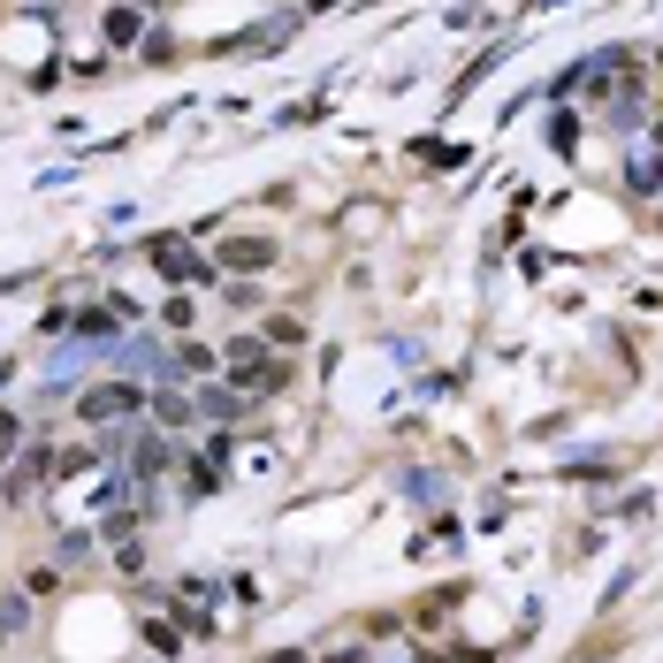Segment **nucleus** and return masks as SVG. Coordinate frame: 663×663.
<instances>
[{
    "mask_svg": "<svg viewBox=\"0 0 663 663\" xmlns=\"http://www.w3.org/2000/svg\"><path fill=\"white\" fill-rule=\"evenodd\" d=\"M221 359H229L237 397H244V390H252V397H267V390H282V382H290V367H282V359H267V344H259V336H229V352H221Z\"/></svg>",
    "mask_w": 663,
    "mask_h": 663,
    "instance_id": "f257e3e1",
    "label": "nucleus"
},
{
    "mask_svg": "<svg viewBox=\"0 0 663 663\" xmlns=\"http://www.w3.org/2000/svg\"><path fill=\"white\" fill-rule=\"evenodd\" d=\"M153 397L138 390V382H100V390H85L77 397V412H85V428H123L130 412H145Z\"/></svg>",
    "mask_w": 663,
    "mask_h": 663,
    "instance_id": "f03ea898",
    "label": "nucleus"
},
{
    "mask_svg": "<svg viewBox=\"0 0 663 663\" xmlns=\"http://www.w3.org/2000/svg\"><path fill=\"white\" fill-rule=\"evenodd\" d=\"M145 252H153V267H161V275H176V282H206V259H199L183 237H176V244H168V237H153Z\"/></svg>",
    "mask_w": 663,
    "mask_h": 663,
    "instance_id": "7ed1b4c3",
    "label": "nucleus"
},
{
    "mask_svg": "<svg viewBox=\"0 0 663 663\" xmlns=\"http://www.w3.org/2000/svg\"><path fill=\"white\" fill-rule=\"evenodd\" d=\"M100 39H107V47L123 54V47H138V39H145V16L130 9V0H107V16H100Z\"/></svg>",
    "mask_w": 663,
    "mask_h": 663,
    "instance_id": "20e7f679",
    "label": "nucleus"
},
{
    "mask_svg": "<svg viewBox=\"0 0 663 663\" xmlns=\"http://www.w3.org/2000/svg\"><path fill=\"white\" fill-rule=\"evenodd\" d=\"M107 359H115V367H123V374H161V367H168V359H161V344H153V336H123V352H115V344H107Z\"/></svg>",
    "mask_w": 663,
    "mask_h": 663,
    "instance_id": "39448f33",
    "label": "nucleus"
},
{
    "mask_svg": "<svg viewBox=\"0 0 663 663\" xmlns=\"http://www.w3.org/2000/svg\"><path fill=\"white\" fill-rule=\"evenodd\" d=\"M199 420V397H183V390H161L153 397V428H168V435H183Z\"/></svg>",
    "mask_w": 663,
    "mask_h": 663,
    "instance_id": "423d86ee",
    "label": "nucleus"
},
{
    "mask_svg": "<svg viewBox=\"0 0 663 663\" xmlns=\"http://www.w3.org/2000/svg\"><path fill=\"white\" fill-rule=\"evenodd\" d=\"M221 259H229V267H267L275 244H267V237H244V244H221Z\"/></svg>",
    "mask_w": 663,
    "mask_h": 663,
    "instance_id": "0eeeda50",
    "label": "nucleus"
},
{
    "mask_svg": "<svg viewBox=\"0 0 663 663\" xmlns=\"http://www.w3.org/2000/svg\"><path fill=\"white\" fill-rule=\"evenodd\" d=\"M176 367H183V374H214V367H221V352H206V344H191V336H183V344H176Z\"/></svg>",
    "mask_w": 663,
    "mask_h": 663,
    "instance_id": "6e6552de",
    "label": "nucleus"
},
{
    "mask_svg": "<svg viewBox=\"0 0 663 663\" xmlns=\"http://www.w3.org/2000/svg\"><path fill=\"white\" fill-rule=\"evenodd\" d=\"M199 412H214V420H244V397H229V390H206V397H199Z\"/></svg>",
    "mask_w": 663,
    "mask_h": 663,
    "instance_id": "1a4fd4ad",
    "label": "nucleus"
},
{
    "mask_svg": "<svg viewBox=\"0 0 663 663\" xmlns=\"http://www.w3.org/2000/svg\"><path fill=\"white\" fill-rule=\"evenodd\" d=\"M229 313H259V282H229Z\"/></svg>",
    "mask_w": 663,
    "mask_h": 663,
    "instance_id": "9d476101",
    "label": "nucleus"
},
{
    "mask_svg": "<svg viewBox=\"0 0 663 663\" xmlns=\"http://www.w3.org/2000/svg\"><path fill=\"white\" fill-rule=\"evenodd\" d=\"M54 557H62V564H85V557H92V534H62V549H54Z\"/></svg>",
    "mask_w": 663,
    "mask_h": 663,
    "instance_id": "9b49d317",
    "label": "nucleus"
},
{
    "mask_svg": "<svg viewBox=\"0 0 663 663\" xmlns=\"http://www.w3.org/2000/svg\"><path fill=\"white\" fill-rule=\"evenodd\" d=\"M267 344H305V320H267Z\"/></svg>",
    "mask_w": 663,
    "mask_h": 663,
    "instance_id": "f8f14e48",
    "label": "nucleus"
},
{
    "mask_svg": "<svg viewBox=\"0 0 663 663\" xmlns=\"http://www.w3.org/2000/svg\"><path fill=\"white\" fill-rule=\"evenodd\" d=\"M161 320H168L176 336H183V328H191V297H168V305H161Z\"/></svg>",
    "mask_w": 663,
    "mask_h": 663,
    "instance_id": "ddd939ff",
    "label": "nucleus"
},
{
    "mask_svg": "<svg viewBox=\"0 0 663 663\" xmlns=\"http://www.w3.org/2000/svg\"><path fill=\"white\" fill-rule=\"evenodd\" d=\"M145 62H176V39L168 31H145Z\"/></svg>",
    "mask_w": 663,
    "mask_h": 663,
    "instance_id": "4468645a",
    "label": "nucleus"
},
{
    "mask_svg": "<svg viewBox=\"0 0 663 663\" xmlns=\"http://www.w3.org/2000/svg\"><path fill=\"white\" fill-rule=\"evenodd\" d=\"M267 663H313V655H297V648H282V655H267Z\"/></svg>",
    "mask_w": 663,
    "mask_h": 663,
    "instance_id": "2eb2a0df",
    "label": "nucleus"
}]
</instances>
